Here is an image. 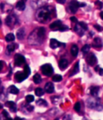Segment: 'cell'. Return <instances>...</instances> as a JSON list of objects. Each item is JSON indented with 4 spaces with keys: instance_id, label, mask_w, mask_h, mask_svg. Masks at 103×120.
Wrapping results in <instances>:
<instances>
[{
    "instance_id": "cell-1",
    "label": "cell",
    "mask_w": 103,
    "mask_h": 120,
    "mask_svg": "<svg viewBox=\"0 0 103 120\" xmlns=\"http://www.w3.org/2000/svg\"><path fill=\"white\" fill-rule=\"evenodd\" d=\"M54 11H53V9L50 7H39V9H38L36 12V19L39 22H46L50 20V19L53 16V13Z\"/></svg>"
},
{
    "instance_id": "cell-2",
    "label": "cell",
    "mask_w": 103,
    "mask_h": 120,
    "mask_svg": "<svg viewBox=\"0 0 103 120\" xmlns=\"http://www.w3.org/2000/svg\"><path fill=\"white\" fill-rule=\"evenodd\" d=\"M46 35V29L44 27H40L34 30L30 34L28 41L30 44H41L44 40Z\"/></svg>"
},
{
    "instance_id": "cell-3",
    "label": "cell",
    "mask_w": 103,
    "mask_h": 120,
    "mask_svg": "<svg viewBox=\"0 0 103 120\" xmlns=\"http://www.w3.org/2000/svg\"><path fill=\"white\" fill-rule=\"evenodd\" d=\"M41 71H42V73L46 76H50L52 75V74L54 73V68L50 64H44L41 67Z\"/></svg>"
},
{
    "instance_id": "cell-4",
    "label": "cell",
    "mask_w": 103,
    "mask_h": 120,
    "mask_svg": "<svg viewBox=\"0 0 103 120\" xmlns=\"http://www.w3.org/2000/svg\"><path fill=\"white\" fill-rule=\"evenodd\" d=\"M17 22H18V19L16 18V16L14 15H10L8 16L6 18V20H5V22L9 27L12 28V27H15V26L16 25Z\"/></svg>"
},
{
    "instance_id": "cell-5",
    "label": "cell",
    "mask_w": 103,
    "mask_h": 120,
    "mask_svg": "<svg viewBox=\"0 0 103 120\" xmlns=\"http://www.w3.org/2000/svg\"><path fill=\"white\" fill-rule=\"evenodd\" d=\"M27 77L28 76H27L23 71H18V72H16L15 75V79L18 82H22V81H24Z\"/></svg>"
},
{
    "instance_id": "cell-6",
    "label": "cell",
    "mask_w": 103,
    "mask_h": 120,
    "mask_svg": "<svg viewBox=\"0 0 103 120\" xmlns=\"http://www.w3.org/2000/svg\"><path fill=\"white\" fill-rule=\"evenodd\" d=\"M25 63V57L20 54H16L15 56V63L16 66H19L22 65L23 63Z\"/></svg>"
},
{
    "instance_id": "cell-7",
    "label": "cell",
    "mask_w": 103,
    "mask_h": 120,
    "mask_svg": "<svg viewBox=\"0 0 103 120\" xmlns=\"http://www.w3.org/2000/svg\"><path fill=\"white\" fill-rule=\"evenodd\" d=\"M88 105L90 106V108H95V109L98 110V111H100L98 107H100L101 110L102 109L100 101H95L94 99H90V101H88Z\"/></svg>"
},
{
    "instance_id": "cell-8",
    "label": "cell",
    "mask_w": 103,
    "mask_h": 120,
    "mask_svg": "<svg viewBox=\"0 0 103 120\" xmlns=\"http://www.w3.org/2000/svg\"><path fill=\"white\" fill-rule=\"evenodd\" d=\"M86 63L90 66H94L97 63V58L94 54H90L87 56L86 58Z\"/></svg>"
},
{
    "instance_id": "cell-9",
    "label": "cell",
    "mask_w": 103,
    "mask_h": 120,
    "mask_svg": "<svg viewBox=\"0 0 103 120\" xmlns=\"http://www.w3.org/2000/svg\"><path fill=\"white\" fill-rule=\"evenodd\" d=\"M79 3L77 1H72L70 2V12L72 13H76L77 9H78L79 7Z\"/></svg>"
},
{
    "instance_id": "cell-10",
    "label": "cell",
    "mask_w": 103,
    "mask_h": 120,
    "mask_svg": "<svg viewBox=\"0 0 103 120\" xmlns=\"http://www.w3.org/2000/svg\"><path fill=\"white\" fill-rule=\"evenodd\" d=\"M62 25H63V23H62L61 21L56 20L50 25V28L52 30H58V29L60 28V26H61Z\"/></svg>"
},
{
    "instance_id": "cell-11",
    "label": "cell",
    "mask_w": 103,
    "mask_h": 120,
    "mask_svg": "<svg viewBox=\"0 0 103 120\" xmlns=\"http://www.w3.org/2000/svg\"><path fill=\"white\" fill-rule=\"evenodd\" d=\"M5 106H7V107H9L10 111H12V112H16V111H17V105H16V103H15V102H12V101L6 102Z\"/></svg>"
},
{
    "instance_id": "cell-12",
    "label": "cell",
    "mask_w": 103,
    "mask_h": 120,
    "mask_svg": "<svg viewBox=\"0 0 103 120\" xmlns=\"http://www.w3.org/2000/svg\"><path fill=\"white\" fill-rule=\"evenodd\" d=\"M45 90L46 93H49V94H52L54 91V86L52 82H47L45 85Z\"/></svg>"
},
{
    "instance_id": "cell-13",
    "label": "cell",
    "mask_w": 103,
    "mask_h": 120,
    "mask_svg": "<svg viewBox=\"0 0 103 120\" xmlns=\"http://www.w3.org/2000/svg\"><path fill=\"white\" fill-rule=\"evenodd\" d=\"M61 46V42H59L58 40H56L55 38H51L50 41V46L52 49H56L58 46Z\"/></svg>"
},
{
    "instance_id": "cell-14",
    "label": "cell",
    "mask_w": 103,
    "mask_h": 120,
    "mask_svg": "<svg viewBox=\"0 0 103 120\" xmlns=\"http://www.w3.org/2000/svg\"><path fill=\"white\" fill-rule=\"evenodd\" d=\"M68 61L66 59H60L59 63H58V66H59V68L61 70H64L66 69L68 67Z\"/></svg>"
},
{
    "instance_id": "cell-15",
    "label": "cell",
    "mask_w": 103,
    "mask_h": 120,
    "mask_svg": "<svg viewBox=\"0 0 103 120\" xmlns=\"http://www.w3.org/2000/svg\"><path fill=\"white\" fill-rule=\"evenodd\" d=\"M90 92L93 97L97 98V96H98V92H99V87L98 86H91L90 89Z\"/></svg>"
},
{
    "instance_id": "cell-16",
    "label": "cell",
    "mask_w": 103,
    "mask_h": 120,
    "mask_svg": "<svg viewBox=\"0 0 103 120\" xmlns=\"http://www.w3.org/2000/svg\"><path fill=\"white\" fill-rule=\"evenodd\" d=\"M93 46H94V47H97V48L102 47V39H101L99 37L95 38L94 39V42H93Z\"/></svg>"
},
{
    "instance_id": "cell-17",
    "label": "cell",
    "mask_w": 103,
    "mask_h": 120,
    "mask_svg": "<svg viewBox=\"0 0 103 120\" xmlns=\"http://www.w3.org/2000/svg\"><path fill=\"white\" fill-rule=\"evenodd\" d=\"M16 8L18 9V11H24L25 8H26V3H25V2L24 1H18V2H17Z\"/></svg>"
},
{
    "instance_id": "cell-18",
    "label": "cell",
    "mask_w": 103,
    "mask_h": 120,
    "mask_svg": "<svg viewBox=\"0 0 103 120\" xmlns=\"http://www.w3.org/2000/svg\"><path fill=\"white\" fill-rule=\"evenodd\" d=\"M17 37L19 40H22L25 37V30L24 28H20L17 31Z\"/></svg>"
},
{
    "instance_id": "cell-19",
    "label": "cell",
    "mask_w": 103,
    "mask_h": 120,
    "mask_svg": "<svg viewBox=\"0 0 103 120\" xmlns=\"http://www.w3.org/2000/svg\"><path fill=\"white\" fill-rule=\"evenodd\" d=\"M70 52L71 55L74 56V57H76L78 54V47H77V45H73L70 49Z\"/></svg>"
},
{
    "instance_id": "cell-20",
    "label": "cell",
    "mask_w": 103,
    "mask_h": 120,
    "mask_svg": "<svg viewBox=\"0 0 103 120\" xmlns=\"http://www.w3.org/2000/svg\"><path fill=\"white\" fill-rule=\"evenodd\" d=\"M8 90H9V92L11 93V94H18V93H19V90L18 88L16 87L15 86H11L9 87L8 89Z\"/></svg>"
},
{
    "instance_id": "cell-21",
    "label": "cell",
    "mask_w": 103,
    "mask_h": 120,
    "mask_svg": "<svg viewBox=\"0 0 103 120\" xmlns=\"http://www.w3.org/2000/svg\"><path fill=\"white\" fill-rule=\"evenodd\" d=\"M78 71H79V63L77 62V63H75L73 71H72V72H70V76H73V75H76L77 73H78Z\"/></svg>"
},
{
    "instance_id": "cell-22",
    "label": "cell",
    "mask_w": 103,
    "mask_h": 120,
    "mask_svg": "<svg viewBox=\"0 0 103 120\" xmlns=\"http://www.w3.org/2000/svg\"><path fill=\"white\" fill-rule=\"evenodd\" d=\"M6 41L7 42H13L14 40L15 39V34H12V33H10V34H7L6 35Z\"/></svg>"
},
{
    "instance_id": "cell-23",
    "label": "cell",
    "mask_w": 103,
    "mask_h": 120,
    "mask_svg": "<svg viewBox=\"0 0 103 120\" xmlns=\"http://www.w3.org/2000/svg\"><path fill=\"white\" fill-rule=\"evenodd\" d=\"M33 79H34V82L35 84H38V83H40L42 82V77H41V75L38 74L34 75V77H33Z\"/></svg>"
},
{
    "instance_id": "cell-24",
    "label": "cell",
    "mask_w": 103,
    "mask_h": 120,
    "mask_svg": "<svg viewBox=\"0 0 103 120\" xmlns=\"http://www.w3.org/2000/svg\"><path fill=\"white\" fill-rule=\"evenodd\" d=\"M16 47H17V45H16V44L11 43V44H9V45L7 46V51H8L9 53H11V52H13L15 49H16Z\"/></svg>"
},
{
    "instance_id": "cell-25",
    "label": "cell",
    "mask_w": 103,
    "mask_h": 120,
    "mask_svg": "<svg viewBox=\"0 0 103 120\" xmlns=\"http://www.w3.org/2000/svg\"><path fill=\"white\" fill-rule=\"evenodd\" d=\"M74 30H75V31H76L80 36L83 35V34H84V30H83L82 29H81V27L80 26H79L78 24H77L76 26H75Z\"/></svg>"
},
{
    "instance_id": "cell-26",
    "label": "cell",
    "mask_w": 103,
    "mask_h": 120,
    "mask_svg": "<svg viewBox=\"0 0 103 120\" xmlns=\"http://www.w3.org/2000/svg\"><path fill=\"white\" fill-rule=\"evenodd\" d=\"M36 104L38 106H47V102L46 101H45L44 99H38L36 101Z\"/></svg>"
},
{
    "instance_id": "cell-27",
    "label": "cell",
    "mask_w": 103,
    "mask_h": 120,
    "mask_svg": "<svg viewBox=\"0 0 103 120\" xmlns=\"http://www.w3.org/2000/svg\"><path fill=\"white\" fill-rule=\"evenodd\" d=\"M52 80L56 82H61V81L63 80V77H62V75H55L52 77Z\"/></svg>"
},
{
    "instance_id": "cell-28",
    "label": "cell",
    "mask_w": 103,
    "mask_h": 120,
    "mask_svg": "<svg viewBox=\"0 0 103 120\" xmlns=\"http://www.w3.org/2000/svg\"><path fill=\"white\" fill-rule=\"evenodd\" d=\"M90 46L88 45V44H85V45H84V46H82V48H81V51L84 54H87L90 51Z\"/></svg>"
},
{
    "instance_id": "cell-29",
    "label": "cell",
    "mask_w": 103,
    "mask_h": 120,
    "mask_svg": "<svg viewBox=\"0 0 103 120\" xmlns=\"http://www.w3.org/2000/svg\"><path fill=\"white\" fill-rule=\"evenodd\" d=\"M43 94H44L43 89L40 88V87L36 88V90H35V94H36L37 96H42V95H43Z\"/></svg>"
},
{
    "instance_id": "cell-30",
    "label": "cell",
    "mask_w": 103,
    "mask_h": 120,
    "mask_svg": "<svg viewBox=\"0 0 103 120\" xmlns=\"http://www.w3.org/2000/svg\"><path fill=\"white\" fill-rule=\"evenodd\" d=\"M26 101L28 102V103H30V102H32L34 100V97L31 94H28V95L26 96Z\"/></svg>"
},
{
    "instance_id": "cell-31",
    "label": "cell",
    "mask_w": 103,
    "mask_h": 120,
    "mask_svg": "<svg viewBox=\"0 0 103 120\" xmlns=\"http://www.w3.org/2000/svg\"><path fill=\"white\" fill-rule=\"evenodd\" d=\"M78 25L79 26H81V29H82L83 30H88V26H87V24L85 22H80L78 23Z\"/></svg>"
},
{
    "instance_id": "cell-32",
    "label": "cell",
    "mask_w": 103,
    "mask_h": 120,
    "mask_svg": "<svg viewBox=\"0 0 103 120\" xmlns=\"http://www.w3.org/2000/svg\"><path fill=\"white\" fill-rule=\"evenodd\" d=\"M74 111L76 112H79L81 110V103L79 102H77L75 103L74 106Z\"/></svg>"
},
{
    "instance_id": "cell-33",
    "label": "cell",
    "mask_w": 103,
    "mask_h": 120,
    "mask_svg": "<svg viewBox=\"0 0 103 120\" xmlns=\"http://www.w3.org/2000/svg\"><path fill=\"white\" fill-rule=\"evenodd\" d=\"M23 72L26 74L27 76H29V75H30V67H29V66H27V65H26L24 67V71Z\"/></svg>"
},
{
    "instance_id": "cell-34",
    "label": "cell",
    "mask_w": 103,
    "mask_h": 120,
    "mask_svg": "<svg viewBox=\"0 0 103 120\" xmlns=\"http://www.w3.org/2000/svg\"><path fill=\"white\" fill-rule=\"evenodd\" d=\"M26 111H28L29 112H31V111H34V106H31V105H29V104H26Z\"/></svg>"
},
{
    "instance_id": "cell-35",
    "label": "cell",
    "mask_w": 103,
    "mask_h": 120,
    "mask_svg": "<svg viewBox=\"0 0 103 120\" xmlns=\"http://www.w3.org/2000/svg\"><path fill=\"white\" fill-rule=\"evenodd\" d=\"M68 30V26H65V25H62L61 26H60V28L58 29V30H60V31H65V30Z\"/></svg>"
},
{
    "instance_id": "cell-36",
    "label": "cell",
    "mask_w": 103,
    "mask_h": 120,
    "mask_svg": "<svg viewBox=\"0 0 103 120\" xmlns=\"http://www.w3.org/2000/svg\"><path fill=\"white\" fill-rule=\"evenodd\" d=\"M94 27L95 29H97V30H98V31H102V27L101 26H99L98 24L94 25Z\"/></svg>"
},
{
    "instance_id": "cell-37",
    "label": "cell",
    "mask_w": 103,
    "mask_h": 120,
    "mask_svg": "<svg viewBox=\"0 0 103 120\" xmlns=\"http://www.w3.org/2000/svg\"><path fill=\"white\" fill-rule=\"evenodd\" d=\"M95 4H96V6H98V7L99 9H101L102 7V2H100V1L96 2V3H95Z\"/></svg>"
},
{
    "instance_id": "cell-38",
    "label": "cell",
    "mask_w": 103,
    "mask_h": 120,
    "mask_svg": "<svg viewBox=\"0 0 103 120\" xmlns=\"http://www.w3.org/2000/svg\"><path fill=\"white\" fill-rule=\"evenodd\" d=\"M3 116H4V117H6V119H7V118H10V117H9L8 112H7V111H5V110L3 111Z\"/></svg>"
},
{
    "instance_id": "cell-39",
    "label": "cell",
    "mask_w": 103,
    "mask_h": 120,
    "mask_svg": "<svg viewBox=\"0 0 103 120\" xmlns=\"http://www.w3.org/2000/svg\"><path fill=\"white\" fill-rule=\"evenodd\" d=\"M3 67H4V63H3V61H0V72L3 71Z\"/></svg>"
},
{
    "instance_id": "cell-40",
    "label": "cell",
    "mask_w": 103,
    "mask_h": 120,
    "mask_svg": "<svg viewBox=\"0 0 103 120\" xmlns=\"http://www.w3.org/2000/svg\"><path fill=\"white\" fill-rule=\"evenodd\" d=\"M70 21H71V22H77V19L75 18L74 16L70 17Z\"/></svg>"
},
{
    "instance_id": "cell-41",
    "label": "cell",
    "mask_w": 103,
    "mask_h": 120,
    "mask_svg": "<svg viewBox=\"0 0 103 120\" xmlns=\"http://www.w3.org/2000/svg\"><path fill=\"white\" fill-rule=\"evenodd\" d=\"M63 120H71V119H70V116L68 115H65V116H64V117H63Z\"/></svg>"
},
{
    "instance_id": "cell-42",
    "label": "cell",
    "mask_w": 103,
    "mask_h": 120,
    "mask_svg": "<svg viewBox=\"0 0 103 120\" xmlns=\"http://www.w3.org/2000/svg\"><path fill=\"white\" fill-rule=\"evenodd\" d=\"M3 90H4V87H3V86H1V87H0V94H3Z\"/></svg>"
},
{
    "instance_id": "cell-43",
    "label": "cell",
    "mask_w": 103,
    "mask_h": 120,
    "mask_svg": "<svg viewBox=\"0 0 103 120\" xmlns=\"http://www.w3.org/2000/svg\"><path fill=\"white\" fill-rule=\"evenodd\" d=\"M94 70H95V71H97V72H98L99 70H100V67H99V66H97V67H95Z\"/></svg>"
},
{
    "instance_id": "cell-44",
    "label": "cell",
    "mask_w": 103,
    "mask_h": 120,
    "mask_svg": "<svg viewBox=\"0 0 103 120\" xmlns=\"http://www.w3.org/2000/svg\"><path fill=\"white\" fill-rule=\"evenodd\" d=\"M99 75H102V74H103V70L102 69V68H100V70H99Z\"/></svg>"
},
{
    "instance_id": "cell-45",
    "label": "cell",
    "mask_w": 103,
    "mask_h": 120,
    "mask_svg": "<svg viewBox=\"0 0 103 120\" xmlns=\"http://www.w3.org/2000/svg\"><path fill=\"white\" fill-rule=\"evenodd\" d=\"M57 2H58V3H62V4H64V3H66V2H65V1H60V0H58V1H57Z\"/></svg>"
},
{
    "instance_id": "cell-46",
    "label": "cell",
    "mask_w": 103,
    "mask_h": 120,
    "mask_svg": "<svg viewBox=\"0 0 103 120\" xmlns=\"http://www.w3.org/2000/svg\"><path fill=\"white\" fill-rule=\"evenodd\" d=\"M85 3H79V7H85Z\"/></svg>"
},
{
    "instance_id": "cell-47",
    "label": "cell",
    "mask_w": 103,
    "mask_h": 120,
    "mask_svg": "<svg viewBox=\"0 0 103 120\" xmlns=\"http://www.w3.org/2000/svg\"><path fill=\"white\" fill-rule=\"evenodd\" d=\"M14 120H22V119H21V118H19V117H15Z\"/></svg>"
},
{
    "instance_id": "cell-48",
    "label": "cell",
    "mask_w": 103,
    "mask_h": 120,
    "mask_svg": "<svg viewBox=\"0 0 103 120\" xmlns=\"http://www.w3.org/2000/svg\"><path fill=\"white\" fill-rule=\"evenodd\" d=\"M100 16H101V18H102L103 19V11H101V13H100Z\"/></svg>"
},
{
    "instance_id": "cell-49",
    "label": "cell",
    "mask_w": 103,
    "mask_h": 120,
    "mask_svg": "<svg viewBox=\"0 0 103 120\" xmlns=\"http://www.w3.org/2000/svg\"><path fill=\"white\" fill-rule=\"evenodd\" d=\"M5 120H13V119H11V118H7V119H6Z\"/></svg>"
},
{
    "instance_id": "cell-50",
    "label": "cell",
    "mask_w": 103,
    "mask_h": 120,
    "mask_svg": "<svg viewBox=\"0 0 103 120\" xmlns=\"http://www.w3.org/2000/svg\"><path fill=\"white\" fill-rule=\"evenodd\" d=\"M0 108H3V105L1 103H0Z\"/></svg>"
},
{
    "instance_id": "cell-51",
    "label": "cell",
    "mask_w": 103,
    "mask_h": 120,
    "mask_svg": "<svg viewBox=\"0 0 103 120\" xmlns=\"http://www.w3.org/2000/svg\"><path fill=\"white\" fill-rule=\"evenodd\" d=\"M1 24H2V22H1V19H0V26H1Z\"/></svg>"
},
{
    "instance_id": "cell-52",
    "label": "cell",
    "mask_w": 103,
    "mask_h": 120,
    "mask_svg": "<svg viewBox=\"0 0 103 120\" xmlns=\"http://www.w3.org/2000/svg\"><path fill=\"white\" fill-rule=\"evenodd\" d=\"M1 82H2V81H1V79H0V85H1Z\"/></svg>"
},
{
    "instance_id": "cell-53",
    "label": "cell",
    "mask_w": 103,
    "mask_h": 120,
    "mask_svg": "<svg viewBox=\"0 0 103 120\" xmlns=\"http://www.w3.org/2000/svg\"><path fill=\"white\" fill-rule=\"evenodd\" d=\"M55 120H58V119H55Z\"/></svg>"
}]
</instances>
